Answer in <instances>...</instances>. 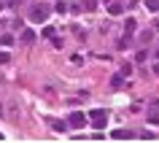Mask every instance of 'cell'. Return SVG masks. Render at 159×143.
I'll list each match as a JSON object with an SVG mask.
<instances>
[{"label": "cell", "mask_w": 159, "mask_h": 143, "mask_svg": "<svg viewBox=\"0 0 159 143\" xmlns=\"http://www.w3.org/2000/svg\"><path fill=\"white\" fill-rule=\"evenodd\" d=\"M154 73H157V76H159V62H157V65H154Z\"/></svg>", "instance_id": "d6986e66"}, {"label": "cell", "mask_w": 159, "mask_h": 143, "mask_svg": "<svg viewBox=\"0 0 159 143\" xmlns=\"http://www.w3.org/2000/svg\"><path fill=\"white\" fill-rule=\"evenodd\" d=\"M146 119H148V124H159V108H151L146 113Z\"/></svg>", "instance_id": "ba28073f"}, {"label": "cell", "mask_w": 159, "mask_h": 143, "mask_svg": "<svg viewBox=\"0 0 159 143\" xmlns=\"http://www.w3.org/2000/svg\"><path fill=\"white\" fill-rule=\"evenodd\" d=\"M0 30H3V22H0Z\"/></svg>", "instance_id": "44dd1931"}, {"label": "cell", "mask_w": 159, "mask_h": 143, "mask_svg": "<svg viewBox=\"0 0 159 143\" xmlns=\"http://www.w3.org/2000/svg\"><path fill=\"white\" fill-rule=\"evenodd\" d=\"M108 11L113 14V16H119V14L124 11V6H121V3H111V6H108Z\"/></svg>", "instance_id": "30bf717a"}, {"label": "cell", "mask_w": 159, "mask_h": 143, "mask_svg": "<svg viewBox=\"0 0 159 143\" xmlns=\"http://www.w3.org/2000/svg\"><path fill=\"white\" fill-rule=\"evenodd\" d=\"M54 35V27H43V38H51Z\"/></svg>", "instance_id": "e0dca14e"}, {"label": "cell", "mask_w": 159, "mask_h": 143, "mask_svg": "<svg viewBox=\"0 0 159 143\" xmlns=\"http://www.w3.org/2000/svg\"><path fill=\"white\" fill-rule=\"evenodd\" d=\"M135 30H138V19H127L124 22V38H129V41H132V35H135Z\"/></svg>", "instance_id": "5b68a950"}, {"label": "cell", "mask_w": 159, "mask_h": 143, "mask_svg": "<svg viewBox=\"0 0 159 143\" xmlns=\"http://www.w3.org/2000/svg\"><path fill=\"white\" fill-rule=\"evenodd\" d=\"M89 122H92L94 130H105V122H108V113L102 108H92L89 111Z\"/></svg>", "instance_id": "7a4b0ae2"}, {"label": "cell", "mask_w": 159, "mask_h": 143, "mask_svg": "<svg viewBox=\"0 0 159 143\" xmlns=\"http://www.w3.org/2000/svg\"><path fill=\"white\" fill-rule=\"evenodd\" d=\"M35 38H38V35H35V30H30V27H27V30H22V43H27V46H30V43H35Z\"/></svg>", "instance_id": "8992f818"}, {"label": "cell", "mask_w": 159, "mask_h": 143, "mask_svg": "<svg viewBox=\"0 0 159 143\" xmlns=\"http://www.w3.org/2000/svg\"><path fill=\"white\" fill-rule=\"evenodd\" d=\"M154 30H159V19H157V22H154Z\"/></svg>", "instance_id": "ffe728a7"}, {"label": "cell", "mask_w": 159, "mask_h": 143, "mask_svg": "<svg viewBox=\"0 0 159 143\" xmlns=\"http://www.w3.org/2000/svg\"><path fill=\"white\" fill-rule=\"evenodd\" d=\"M84 8H86V11H94V8H97V0H86Z\"/></svg>", "instance_id": "9a60e30c"}, {"label": "cell", "mask_w": 159, "mask_h": 143, "mask_svg": "<svg viewBox=\"0 0 159 143\" xmlns=\"http://www.w3.org/2000/svg\"><path fill=\"white\" fill-rule=\"evenodd\" d=\"M151 38H154V30H143V33L138 35V41H140V43H151Z\"/></svg>", "instance_id": "9c48e42d"}, {"label": "cell", "mask_w": 159, "mask_h": 143, "mask_svg": "<svg viewBox=\"0 0 159 143\" xmlns=\"http://www.w3.org/2000/svg\"><path fill=\"white\" fill-rule=\"evenodd\" d=\"M146 57H148L146 51H138V54H135V62H146Z\"/></svg>", "instance_id": "2e32d148"}, {"label": "cell", "mask_w": 159, "mask_h": 143, "mask_svg": "<svg viewBox=\"0 0 159 143\" xmlns=\"http://www.w3.org/2000/svg\"><path fill=\"white\" fill-rule=\"evenodd\" d=\"M49 14H51V6H49V3H43V0H38V3L30 6V22H46Z\"/></svg>", "instance_id": "6da1fadb"}, {"label": "cell", "mask_w": 159, "mask_h": 143, "mask_svg": "<svg viewBox=\"0 0 159 143\" xmlns=\"http://www.w3.org/2000/svg\"><path fill=\"white\" fill-rule=\"evenodd\" d=\"M49 124H51V130H57V132H65V122H62V119H49Z\"/></svg>", "instance_id": "52a82bcc"}, {"label": "cell", "mask_w": 159, "mask_h": 143, "mask_svg": "<svg viewBox=\"0 0 159 143\" xmlns=\"http://www.w3.org/2000/svg\"><path fill=\"white\" fill-rule=\"evenodd\" d=\"M11 62V54L8 51H0V65H8Z\"/></svg>", "instance_id": "5bb4252c"}, {"label": "cell", "mask_w": 159, "mask_h": 143, "mask_svg": "<svg viewBox=\"0 0 159 143\" xmlns=\"http://www.w3.org/2000/svg\"><path fill=\"white\" fill-rule=\"evenodd\" d=\"M111 138H113V141H132L135 132H132V130H113Z\"/></svg>", "instance_id": "277c9868"}, {"label": "cell", "mask_w": 159, "mask_h": 143, "mask_svg": "<svg viewBox=\"0 0 159 143\" xmlns=\"http://www.w3.org/2000/svg\"><path fill=\"white\" fill-rule=\"evenodd\" d=\"M146 8L148 11H159V0H146Z\"/></svg>", "instance_id": "4fadbf2b"}, {"label": "cell", "mask_w": 159, "mask_h": 143, "mask_svg": "<svg viewBox=\"0 0 159 143\" xmlns=\"http://www.w3.org/2000/svg\"><path fill=\"white\" fill-rule=\"evenodd\" d=\"M11 43H14V35H8V33L0 35V46H11Z\"/></svg>", "instance_id": "7c38bea8"}, {"label": "cell", "mask_w": 159, "mask_h": 143, "mask_svg": "<svg viewBox=\"0 0 159 143\" xmlns=\"http://www.w3.org/2000/svg\"><path fill=\"white\" fill-rule=\"evenodd\" d=\"M67 124L73 127V130H84V124H86V116L81 113V111H73V113L67 116Z\"/></svg>", "instance_id": "3957f363"}, {"label": "cell", "mask_w": 159, "mask_h": 143, "mask_svg": "<svg viewBox=\"0 0 159 143\" xmlns=\"http://www.w3.org/2000/svg\"><path fill=\"white\" fill-rule=\"evenodd\" d=\"M121 84H124V76H121V73L111 78V86H113V89H121Z\"/></svg>", "instance_id": "8fae6325"}, {"label": "cell", "mask_w": 159, "mask_h": 143, "mask_svg": "<svg viewBox=\"0 0 159 143\" xmlns=\"http://www.w3.org/2000/svg\"><path fill=\"white\" fill-rule=\"evenodd\" d=\"M8 6H11V8H16V6H22V0H11Z\"/></svg>", "instance_id": "ac0fdd59"}]
</instances>
